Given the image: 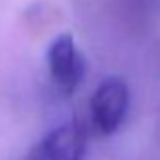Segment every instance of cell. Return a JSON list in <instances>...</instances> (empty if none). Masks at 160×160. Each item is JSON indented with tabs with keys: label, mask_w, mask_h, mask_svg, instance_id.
I'll list each match as a JSON object with an SVG mask.
<instances>
[{
	"label": "cell",
	"mask_w": 160,
	"mask_h": 160,
	"mask_svg": "<svg viewBox=\"0 0 160 160\" xmlns=\"http://www.w3.org/2000/svg\"><path fill=\"white\" fill-rule=\"evenodd\" d=\"M47 68H49V76H52L53 84L64 94H72L74 90H78L86 74V60L72 35H58L49 43Z\"/></svg>",
	"instance_id": "cell-2"
},
{
	"label": "cell",
	"mask_w": 160,
	"mask_h": 160,
	"mask_svg": "<svg viewBox=\"0 0 160 160\" xmlns=\"http://www.w3.org/2000/svg\"><path fill=\"white\" fill-rule=\"evenodd\" d=\"M129 111V86L119 76L101 80L90 99V121L101 136H111L121 127Z\"/></svg>",
	"instance_id": "cell-1"
},
{
	"label": "cell",
	"mask_w": 160,
	"mask_h": 160,
	"mask_svg": "<svg viewBox=\"0 0 160 160\" xmlns=\"http://www.w3.org/2000/svg\"><path fill=\"white\" fill-rule=\"evenodd\" d=\"M86 132L76 121L58 125L31 148L27 160H84Z\"/></svg>",
	"instance_id": "cell-3"
}]
</instances>
